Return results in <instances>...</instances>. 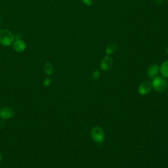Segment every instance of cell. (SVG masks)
Here are the masks:
<instances>
[{"instance_id": "cell-4", "label": "cell", "mask_w": 168, "mask_h": 168, "mask_svg": "<svg viewBox=\"0 0 168 168\" xmlns=\"http://www.w3.org/2000/svg\"><path fill=\"white\" fill-rule=\"evenodd\" d=\"M152 89V84L150 81H144L140 83L139 86L138 91L142 95H147L149 93Z\"/></svg>"}, {"instance_id": "cell-3", "label": "cell", "mask_w": 168, "mask_h": 168, "mask_svg": "<svg viewBox=\"0 0 168 168\" xmlns=\"http://www.w3.org/2000/svg\"><path fill=\"white\" fill-rule=\"evenodd\" d=\"M91 136L93 140L97 144H102L105 138L104 132L100 127H93L91 131Z\"/></svg>"}, {"instance_id": "cell-11", "label": "cell", "mask_w": 168, "mask_h": 168, "mask_svg": "<svg viewBox=\"0 0 168 168\" xmlns=\"http://www.w3.org/2000/svg\"><path fill=\"white\" fill-rule=\"evenodd\" d=\"M44 71L47 75L51 76L53 73V66L50 62L46 63L44 66Z\"/></svg>"}, {"instance_id": "cell-7", "label": "cell", "mask_w": 168, "mask_h": 168, "mask_svg": "<svg viewBox=\"0 0 168 168\" xmlns=\"http://www.w3.org/2000/svg\"><path fill=\"white\" fill-rule=\"evenodd\" d=\"M160 68L157 64H152L149 66V68L147 70V76L149 78L153 79L156 78L159 72Z\"/></svg>"}, {"instance_id": "cell-10", "label": "cell", "mask_w": 168, "mask_h": 168, "mask_svg": "<svg viewBox=\"0 0 168 168\" xmlns=\"http://www.w3.org/2000/svg\"><path fill=\"white\" fill-rule=\"evenodd\" d=\"M116 49H117L116 43L114 42H112L106 46L105 51L107 55H110L114 54V53L116 52Z\"/></svg>"}, {"instance_id": "cell-9", "label": "cell", "mask_w": 168, "mask_h": 168, "mask_svg": "<svg viewBox=\"0 0 168 168\" xmlns=\"http://www.w3.org/2000/svg\"><path fill=\"white\" fill-rule=\"evenodd\" d=\"M160 68V72L162 76L165 78H168V60L164 61L161 64Z\"/></svg>"}, {"instance_id": "cell-16", "label": "cell", "mask_w": 168, "mask_h": 168, "mask_svg": "<svg viewBox=\"0 0 168 168\" xmlns=\"http://www.w3.org/2000/svg\"><path fill=\"white\" fill-rule=\"evenodd\" d=\"M167 95H168V90H167Z\"/></svg>"}, {"instance_id": "cell-8", "label": "cell", "mask_w": 168, "mask_h": 168, "mask_svg": "<svg viewBox=\"0 0 168 168\" xmlns=\"http://www.w3.org/2000/svg\"><path fill=\"white\" fill-rule=\"evenodd\" d=\"M13 49L17 52H23L26 49V44L21 39L16 40V41L13 43Z\"/></svg>"}, {"instance_id": "cell-6", "label": "cell", "mask_w": 168, "mask_h": 168, "mask_svg": "<svg viewBox=\"0 0 168 168\" xmlns=\"http://www.w3.org/2000/svg\"><path fill=\"white\" fill-rule=\"evenodd\" d=\"M15 116V110L11 107H3L0 109V117L3 119H10Z\"/></svg>"}, {"instance_id": "cell-12", "label": "cell", "mask_w": 168, "mask_h": 168, "mask_svg": "<svg viewBox=\"0 0 168 168\" xmlns=\"http://www.w3.org/2000/svg\"><path fill=\"white\" fill-rule=\"evenodd\" d=\"M100 72L99 70H96L93 72L91 78L93 80H97L100 78Z\"/></svg>"}, {"instance_id": "cell-1", "label": "cell", "mask_w": 168, "mask_h": 168, "mask_svg": "<svg viewBox=\"0 0 168 168\" xmlns=\"http://www.w3.org/2000/svg\"><path fill=\"white\" fill-rule=\"evenodd\" d=\"M152 88L158 93L165 91L168 86L167 80L163 76H156L152 79Z\"/></svg>"}, {"instance_id": "cell-5", "label": "cell", "mask_w": 168, "mask_h": 168, "mask_svg": "<svg viewBox=\"0 0 168 168\" xmlns=\"http://www.w3.org/2000/svg\"><path fill=\"white\" fill-rule=\"evenodd\" d=\"M113 66V59L109 57V55H107L104 57L102 60L100 62V69L104 72L109 71Z\"/></svg>"}, {"instance_id": "cell-14", "label": "cell", "mask_w": 168, "mask_h": 168, "mask_svg": "<svg viewBox=\"0 0 168 168\" xmlns=\"http://www.w3.org/2000/svg\"><path fill=\"white\" fill-rule=\"evenodd\" d=\"M82 2L85 5H88V6H90L93 4L92 0H82Z\"/></svg>"}, {"instance_id": "cell-13", "label": "cell", "mask_w": 168, "mask_h": 168, "mask_svg": "<svg viewBox=\"0 0 168 168\" xmlns=\"http://www.w3.org/2000/svg\"><path fill=\"white\" fill-rule=\"evenodd\" d=\"M44 84V85L46 86V87H48L51 84V79H49V78H48V79H45V81L43 82Z\"/></svg>"}, {"instance_id": "cell-15", "label": "cell", "mask_w": 168, "mask_h": 168, "mask_svg": "<svg viewBox=\"0 0 168 168\" xmlns=\"http://www.w3.org/2000/svg\"><path fill=\"white\" fill-rule=\"evenodd\" d=\"M1 160H2V156L1 154H0V162H1Z\"/></svg>"}, {"instance_id": "cell-2", "label": "cell", "mask_w": 168, "mask_h": 168, "mask_svg": "<svg viewBox=\"0 0 168 168\" xmlns=\"http://www.w3.org/2000/svg\"><path fill=\"white\" fill-rule=\"evenodd\" d=\"M15 42V36L8 29L0 30V43L4 46H10Z\"/></svg>"}]
</instances>
